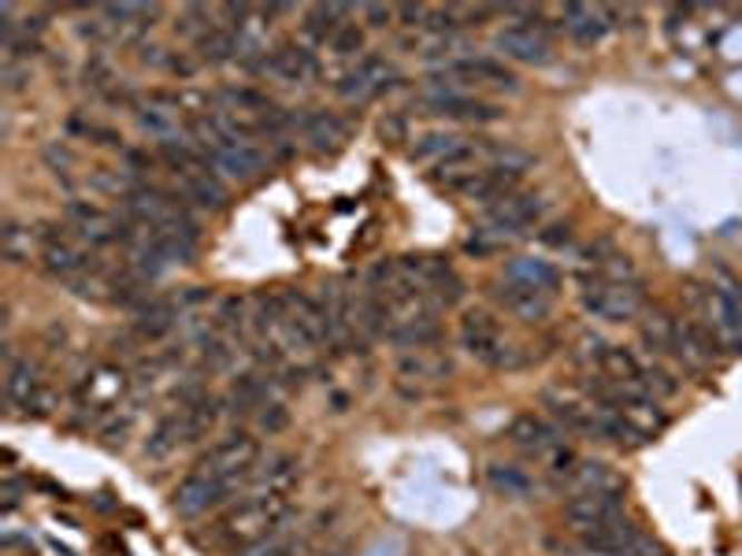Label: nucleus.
Listing matches in <instances>:
<instances>
[{"mask_svg":"<svg viewBox=\"0 0 742 556\" xmlns=\"http://www.w3.org/2000/svg\"><path fill=\"white\" fill-rule=\"evenodd\" d=\"M294 519V497H264V494H246L224 519L216 523V542L246 549V545L271 538L279 530H290Z\"/></svg>","mask_w":742,"mask_h":556,"instance_id":"1","label":"nucleus"},{"mask_svg":"<svg viewBox=\"0 0 742 556\" xmlns=\"http://www.w3.org/2000/svg\"><path fill=\"white\" fill-rule=\"evenodd\" d=\"M694 311L702 327L713 334L724 353H742V286L731 278H716L709 286H694Z\"/></svg>","mask_w":742,"mask_h":556,"instance_id":"2","label":"nucleus"},{"mask_svg":"<svg viewBox=\"0 0 742 556\" xmlns=\"http://www.w3.org/2000/svg\"><path fill=\"white\" fill-rule=\"evenodd\" d=\"M580 297H583V308L591 311L594 319H605V322H631L646 308L642 282H605L591 267L580 271Z\"/></svg>","mask_w":742,"mask_h":556,"instance_id":"3","label":"nucleus"},{"mask_svg":"<svg viewBox=\"0 0 742 556\" xmlns=\"http://www.w3.org/2000/svg\"><path fill=\"white\" fill-rule=\"evenodd\" d=\"M241 486H249V478L216 475V471H201V467H194V471L179 483V489H175L171 508L179 512L182 519H197V516H205V512L227 505Z\"/></svg>","mask_w":742,"mask_h":556,"instance_id":"4","label":"nucleus"},{"mask_svg":"<svg viewBox=\"0 0 742 556\" xmlns=\"http://www.w3.org/2000/svg\"><path fill=\"white\" fill-rule=\"evenodd\" d=\"M424 108L431 111V116L461 119V122H494V119L505 116V111L497 105H491V100L464 93V82L461 78H453V75L431 78V89L424 93Z\"/></svg>","mask_w":742,"mask_h":556,"instance_id":"5","label":"nucleus"},{"mask_svg":"<svg viewBox=\"0 0 742 556\" xmlns=\"http://www.w3.org/2000/svg\"><path fill=\"white\" fill-rule=\"evenodd\" d=\"M319 308H324V330H327V349L330 353H349L360 349L357 334V294L346 282H327L319 289Z\"/></svg>","mask_w":742,"mask_h":556,"instance_id":"6","label":"nucleus"},{"mask_svg":"<svg viewBox=\"0 0 742 556\" xmlns=\"http://www.w3.org/2000/svg\"><path fill=\"white\" fill-rule=\"evenodd\" d=\"M461 345L468 349V356H475V360L486 367H516L520 364V356L513 345L505 341L497 319L483 308H472L468 316L461 319Z\"/></svg>","mask_w":742,"mask_h":556,"instance_id":"7","label":"nucleus"},{"mask_svg":"<svg viewBox=\"0 0 742 556\" xmlns=\"http://www.w3.org/2000/svg\"><path fill=\"white\" fill-rule=\"evenodd\" d=\"M127 389H130V378H127L123 367H119V364H101V367H93V371L82 378V386H79V394H75V400H79V408H82L86 419H97V423L105 419L108 423L119 411V405H123Z\"/></svg>","mask_w":742,"mask_h":556,"instance_id":"8","label":"nucleus"},{"mask_svg":"<svg viewBox=\"0 0 742 556\" xmlns=\"http://www.w3.org/2000/svg\"><path fill=\"white\" fill-rule=\"evenodd\" d=\"M4 400L8 408L23 411V416H46L52 397H49V386L46 378H41L38 364L30 360V356H12L8 353V364H4Z\"/></svg>","mask_w":742,"mask_h":556,"instance_id":"9","label":"nucleus"},{"mask_svg":"<svg viewBox=\"0 0 742 556\" xmlns=\"http://www.w3.org/2000/svg\"><path fill=\"white\" fill-rule=\"evenodd\" d=\"M546 216V200L538 193H527V189H516V193H508L505 200H497L483 211V227L491 238L505 241V238H520L527 227H535V222Z\"/></svg>","mask_w":742,"mask_h":556,"instance_id":"10","label":"nucleus"},{"mask_svg":"<svg viewBox=\"0 0 742 556\" xmlns=\"http://www.w3.org/2000/svg\"><path fill=\"white\" fill-rule=\"evenodd\" d=\"M41 264H46V271L52 278H63V282H71V286L86 282V278L97 271L93 252H86V245L79 238H71V234H57V230L46 234V245H41Z\"/></svg>","mask_w":742,"mask_h":556,"instance_id":"11","label":"nucleus"},{"mask_svg":"<svg viewBox=\"0 0 742 556\" xmlns=\"http://www.w3.org/2000/svg\"><path fill=\"white\" fill-rule=\"evenodd\" d=\"M68 227L71 234L79 238L82 245H90V249H105V245H116L123 241L127 234V219L112 216V211H105L101 205H93V200H68Z\"/></svg>","mask_w":742,"mask_h":556,"instance_id":"12","label":"nucleus"},{"mask_svg":"<svg viewBox=\"0 0 742 556\" xmlns=\"http://www.w3.org/2000/svg\"><path fill=\"white\" fill-rule=\"evenodd\" d=\"M260 464V441L253 438L246 430H235L227 434L224 441H216L212 449H208L197 467L201 471H216V475H241V478H253Z\"/></svg>","mask_w":742,"mask_h":556,"instance_id":"13","label":"nucleus"},{"mask_svg":"<svg viewBox=\"0 0 742 556\" xmlns=\"http://www.w3.org/2000/svg\"><path fill=\"white\" fill-rule=\"evenodd\" d=\"M397 86V71L386 56H360L357 67L335 82V93L346 100H372Z\"/></svg>","mask_w":742,"mask_h":556,"instance_id":"14","label":"nucleus"},{"mask_svg":"<svg viewBox=\"0 0 742 556\" xmlns=\"http://www.w3.org/2000/svg\"><path fill=\"white\" fill-rule=\"evenodd\" d=\"M624 508H627L624 489H605V494H572L568 500H564V519H568L580 534H586V530H597V527H605V523L620 519L624 516Z\"/></svg>","mask_w":742,"mask_h":556,"instance_id":"15","label":"nucleus"},{"mask_svg":"<svg viewBox=\"0 0 742 556\" xmlns=\"http://www.w3.org/2000/svg\"><path fill=\"white\" fill-rule=\"evenodd\" d=\"M123 211L130 222H141V227H168L186 216V208L160 186H130L123 193Z\"/></svg>","mask_w":742,"mask_h":556,"instance_id":"16","label":"nucleus"},{"mask_svg":"<svg viewBox=\"0 0 742 556\" xmlns=\"http://www.w3.org/2000/svg\"><path fill=\"white\" fill-rule=\"evenodd\" d=\"M542 405H546V408L553 411V419H561V423H564V430L594 434V411H597V405L583 394V389H572V386H546V389H542Z\"/></svg>","mask_w":742,"mask_h":556,"instance_id":"17","label":"nucleus"},{"mask_svg":"<svg viewBox=\"0 0 742 556\" xmlns=\"http://www.w3.org/2000/svg\"><path fill=\"white\" fill-rule=\"evenodd\" d=\"M516 186H520V175H513V171H502V167H475V171L461 175L457 182L446 189L491 208L497 200H505L508 193H516Z\"/></svg>","mask_w":742,"mask_h":556,"instance_id":"18","label":"nucleus"},{"mask_svg":"<svg viewBox=\"0 0 742 556\" xmlns=\"http://www.w3.org/2000/svg\"><path fill=\"white\" fill-rule=\"evenodd\" d=\"M494 297H497V305H502L508 316H516L520 322H542V319H550V311H553V294L527 286V282H513V278H502L494 289Z\"/></svg>","mask_w":742,"mask_h":556,"instance_id":"19","label":"nucleus"},{"mask_svg":"<svg viewBox=\"0 0 742 556\" xmlns=\"http://www.w3.org/2000/svg\"><path fill=\"white\" fill-rule=\"evenodd\" d=\"M494 44L508 56V60H520L531 67H542L553 60V44L542 27H524V22H516V27L497 30Z\"/></svg>","mask_w":742,"mask_h":556,"instance_id":"20","label":"nucleus"},{"mask_svg":"<svg viewBox=\"0 0 742 556\" xmlns=\"http://www.w3.org/2000/svg\"><path fill=\"white\" fill-rule=\"evenodd\" d=\"M208 163L219 178H230V182H253L268 171V152L260 145H224V149L208 152Z\"/></svg>","mask_w":742,"mask_h":556,"instance_id":"21","label":"nucleus"},{"mask_svg":"<svg viewBox=\"0 0 742 556\" xmlns=\"http://www.w3.org/2000/svg\"><path fill=\"white\" fill-rule=\"evenodd\" d=\"M264 71H271L275 78H283V82L297 86V82H313V78H319V60L308 44L283 41V44H275L271 52H264Z\"/></svg>","mask_w":742,"mask_h":556,"instance_id":"22","label":"nucleus"},{"mask_svg":"<svg viewBox=\"0 0 742 556\" xmlns=\"http://www.w3.org/2000/svg\"><path fill=\"white\" fill-rule=\"evenodd\" d=\"M297 483H301V464L290 453L271 456L268 464L257 467L246 486V494H264V497H294Z\"/></svg>","mask_w":742,"mask_h":556,"instance_id":"23","label":"nucleus"},{"mask_svg":"<svg viewBox=\"0 0 742 556\" xmlns=\"http://www.w3.org/2000/svg\"><path fill=\"white\" fill-rule=\"evenodd\" d=\"M508 441L520 445V449L531 453V456H542V460H546L553 449H561V445H564L561 430L553 427L550 419L535 416V411H527V416H516L513 423H508Z\"/></svg>","mask_w":742,"mask_h":556,"instance_id":"24","label":"nucleus"},{"mask_svg":"<svg viewBox=\"0 0 742 556\" xmlns=\"http://www.w3.org/2000/svg\"><path fill=\"white\" fill-rule=\"evenodd\" d=\"M297 130H301L305 141L319 152H335L349 138V122L342 119L338 111H327V108H316V111L297 116Z\"/></svg>","mask_w":742,"mask_h":556,"instance_id":"25","label":"nucleus"},{"mask_svg":"<svg viewBox=\"0 0 742 556\" xmlns=\"http://www.w3.org/2000/svg\"><path fill=\"white\" fill-rule=\"evenodd\" d=\"M453 371V364L446 360V356H435V353H408L402 356V364H397V389L416 383L413 397H424L431 386H438L442 378H446Z\"/></svg>","mask_w":742,"mask_h":556,"instance_id":"26","label":"nucleus"},{"mask_svg":"<svg viewBox=\"0 0 742 556\" xmlns=\"http://www.w3.org/2000/svg\"><path fill=\"white\" fill-rule=\"evenodd\" d=\"M564 30L572 33L580 44H597L609 33V8H591V4H564L561 8Z\"/></svg>","mask_w":742,"mask_h":556,"instance_id":"27","label":"nucleus"},{"mask_svg":"<svg viewBox=\"0 0 742 556\" xmlns=\"http://www.w3.org/2000/svg\"><path fill=\"white\" fill-rule=\"evenodd\" d=\"M446 75L461 78V82H486V86H497V89H516L520 86V78L508 71L502 60H491V56H472V60L449 63Z\"/></svg>","mask_w":742,"mask_h":556,"instance_id":"28","label":"nucleus"},{"mask_svg":"<svg viewBox=\"0 0 742 556\" xmlns=\"http://www.w3.org/2000/svg\"><path fill=\"white\" fill-rule=\"evenodd\" d=\"M179 182H182V193L190 197L197 208H208V211L227 208V200H230V193H227V182H224V178H219V175L212 171V167H201V171L182 175Z\"/></svg>","mask_w":742,"mask_h":556,"instance_id":"29","label":"nucleus"},{"mask_svg":"<svg viewBox=\"0 0 742 556\" xmlns=\"http://www.w3.org/2000/svg\"><path fill=\"white\" fill-rule=\"evenodd\" d=\"M572 494H605V489H624L620 475L602 460H575V467L564 475Z\"/></svg>","mask_w":742,"mask_h":556,"instance_id":"30","label":"nucleus"},{"mask_svg":"<svg viewBox=\"0 0 742 556\" xmlns=\"http://www.w3.org/2000/svg\"><path fill=\"white\" fill-rule=\"evenodd\" d=\"M486 483H491V489H497V494L516 497V500H527L538 494L535 475L520 464H491L486 467Z\"/></svg>","mask_w":742,"mask_h":556,"instance_id":"31","label":"nucleus"},{"mask_svg":"<svg viewBox=\"0 0 742 556\" xmlns=\"http://www.w3.org/2000/svg\"><path fill=\"white\" fill-rule=\"evenodd\" d=\"M175 322H179V305H175V300L157 297V300H146V305L138 308L135 330H138V338L157 341V338H164V334L175 330Z\"/></svg>","mask_w":742,"mask_h":556,"instance_id":"32","label":"nucleus"},{"mask_svg":"<svg viewBox=\"0 0 742 556\" xmlns=\"http://www.w3.org/2000/svg\"><path fill=\"white\" fill-rule=\"evenodd\" d=\"M238 56H241V49H238V38L230 27H208L201 38H197V60L201 63L219 67V63L238 60Z\"/></svg>","mask_w":742,"mask_h":556,"instance_id":"33","label":"nucleus"},{"mask_svg":"<svg viewBox=\"0 0 742 556\" xmlns=\"http://www.w3.org/2000/svg\"><path fill=\"white\" fill-rule=\"evenodd\" d=\"M505 278H513V282H527L535 289H546V294H553V289L561 286L557 267H553L550 260H535V256H520V260H513L505 267Z\"/></svg>","mask_w":742,"mask_h":556,"instance_id":"34","label":"nucleus"},{"mask_svg":"<svg viewBox=\"0 0 742 556\" xmlns=\"http://www.w3.org/2000/svg\"><path fill=\"white\" fill-rule=\"evenodd\" d=\"M182 441H190V438H186V423H182L179 411H171V416H164L157 427L149 430L146 456H149V460H164V456H171Z\"/></svg>","mask_w":742,"mask_h":556,"instance_id":"35","label":"nucleus"},{"mask_svg":"<svg viewBox=\"0 0 742 556\" xmlns=\"http://www.w3.org/2000/svg\"><path fill=\"white\" fill-rule=\"evenodd\" d=\"M179 416H182V423H186V438L197 441V438H205V434L216 427V419H219V400H216V397H208V394H197L194 400H186V405H179Z\"/></svg>","mask_w":742,"mask_h":556,"instance_id":"36","label":"nucleus"},{"mask_svg":"<svg viewBox=\"0 0 742 556\" xmlns=\"http://www.w3.org/2000/svg\"><path fill=\"white\" fill-rule=\"evenodd\" d=\"M353 8H346V4H316V8H308V16H305V33L313 41H319V44H330L335 41V33L346 27V19Z\"/></svg>","mask_w":742,"mask_h":556,"instance_id":"37","label":"nucleus"},{"mask_svg":"<svg viewBox=\"0 0 742 556\" xmlns=\"http://www.w3.org/2000/svg\"><path fill=\"white\" fill-rule=\"evenodd\" d=\"M464 141L461 133H446V130H431V133H424L416 145H413V160H419V163H442V160H449L453 152H461L464 149Z\"/></svg>","mask_w":742,"mask_h":556,"instance_id":"38","label":"nucleus"},{"mask_svg":"<svg viewBox=\"0 0 742 556\" xmlns=\"http://www.w3.org/2000/svg\"><path fill=\"white\" fill-rule=\"evenodd\" d=\"M594 371L613 378V383H635V378L642 375V360L631 349H624V345H609Z\"/></svg>","mask_w":742,"mask_h":556,"instance_id":"39","label":"nucleus"},{"mask_svg":"<svg viewBox=\"0 0 742 556\" xmlns=\"http://www.w3.org/2000/svg\"><path fill=\"white\" fill-rule=\"evenodd\" d=\"M672 327H675L672 316L650 311V316L642 319V345H646L653 356H672Z\"/></svg>","mask_w":742,"mask_h":556,"instance_id":"40","label":"nucleus"},{"mask_svg":"<svg viewBox=\"0 0 742 556\" xmlns=\"http://www.w3.org/2000/svg\"><path fill=\"white\" fill-rule=\"evenodd\" d=\"M4 260L8 264H23V260H30V252H34V230L30 227H23V222H16V219H8L4 222Z\"/></svg>","mask_w":742,"mask_h":556,"instance_id":"41","label":"nucleus"},{"mask_svg":"<svg viewBox=\"0 0 742 556\" xmlns=\"http://www.w3.org/2000/svg\"><path fill=\"white\" fill-rule=\"evenodd\" d=\"M639 389H646L650 397H675L680 394V383H675V375L669 371V367H661L657 360L653 364H642V375L635 378Z\"/></svg>","mask_w":742,"mask_h":556,"instance_id":"42","label":"nucleus"},{"mask_svg":"<svg viewBox=\"0 0 742 556\" xmlns=\"http://www.w3.org/2000/svg\"><path fill=\"white\" fill-rule=\"evenodd\" d=\"M297 553H301V542H297L290 530H279L271 534V538H260L246 545V549H238L235 556H297Z\"/></svg>","mask_w":742,"mask_h":556,"instance_id":"43","label":"nucleus"},{"mask_svg":"<svg viewBox=\"0 0 742 556\" xmlns=\"http://www.w3.org/2000/svg\"><path fill=\"white\" fill-rule=\"evenodd\" d=\"M130 427H135V411H130V408H119L116 416L105 423V430H101V441L108 445V449H123V445H127V434H130Z\"/></svg>","mask_w":742,"mask_h":556,"instance_id":"44","label":"nucleus"},{"mask_svg":"<svg viewBox=\"0 0 742 556\" xmlns=\"http://www.w3.org/2000/svg\"><path fill=\"white\" fill-rule=\"evenodd\" d=\"M360 49H364V30L357 22H346V27L335 33V41H330V52L335 56H357Z\"/></svg>","mask_w":742,"mask_h":556,"instance_id":"45","label":"nucleus"},{"mask_svg":"<svg viewBox=\"0 0 742 556\" xmlns=\"http://www.w3.org/2000/svg\"><path fill=\"white\" fill-rule=\"evenodd\" d=\"M286 423H290V411H286L283 400H268V405L260 408V427L268 434H279Z\"/></svg>","mask_w":742,"mask_h":556,"instance_id":"46","label":"nucleus"},{"mask_svg":"<svg viewBox=\"0 0 742 556\" xmlns=\"http://www.w3.org/2000/svg\"><path fill=\"white\" fill-rule=\"evenodd\" d=\"M538 241L550 245V249H564V245H572V227L568 222H553V227L538 230Z\"/></svg>","mask_w":742,"mask_h":556,"instance_id":"47","label":"nucleus"},{"mask_svg":"<svg viewBox=\"0 0 742 556\" xmlns=\"http://www.w3.org/2000/svg\"><path fill=\"white\" fill-rule=\"evenodd\" d=\"M427 11H431L427 4H402V8H397V19H402L405 27H424Z\"/></svg>","mask_w":742,"mask_h":556,"instance_id":"48","label":"nucleus"},{"mask_svg":"<svg viewBox=\"0 0 742 556\" xmlns=\"http://www.w3.org/2000/svg\"><path fill=\"white\" fill-rule=\"evenodd\" d=\"M27 78H30V71H23V67H19V63H8V60H4V89H8V93L23 89V86H27Z\"/></svg>","mask_w":742,"mask_h":556,"instance_id":"49","label":"nucleus"},{"mask_svg":"<svg viewBox=\"0 0 742 556\" xmlns=\"http://www.w3.org/2000/svg\"><path fill=\"white\" fill-rule=\"evenodd\" d=\"M379 130H383V138L386 141H405V119L402 116H386L383 122H379Z\"/></svg>","mask_w":742,"mask_h":556,"instance_id":"50","label":"nucleus"},{"mask_svg":"<svg viewBox=\"0 0 742 556\" xmlns=\"http://www.w3.org/2000/svg\"><path fill=\"white\" fill-rule=\"evenodd\" d=\"M364 19L372 22V27H386L390 19H397V8H386V4H368L364 8Z\"/></svg>","mask_w":742,"mask_h":556,"instance_id":"51","label":"nucleus"},{"mask_svg":"<svg viewBox=\"0 0 742 556\" xmlns=\"http://www.w3.org/2000/svg\"><path fill=\"white\" fill-rule=\"evenodd\" d=\"M23 494V483H19V478H4V512H16L19 508V497Z\"/></svg>","mask_w":742,"mask_h":556,"instance_id":"52","label":"nucleus"}]
</instances>
